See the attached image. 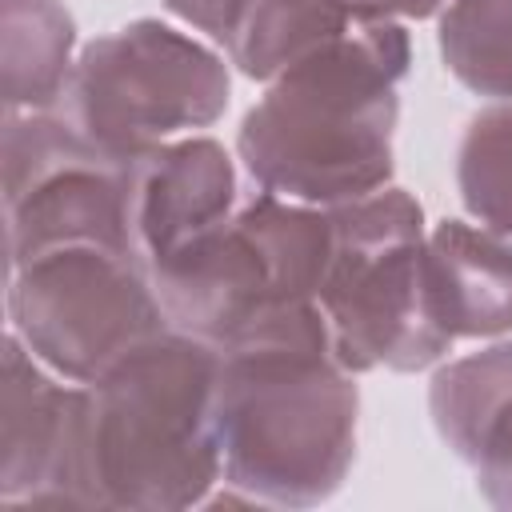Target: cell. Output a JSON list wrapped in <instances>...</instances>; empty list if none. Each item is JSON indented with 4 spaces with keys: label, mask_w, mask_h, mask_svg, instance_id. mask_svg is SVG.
Instances as JSON below:
<instances>
[{
    "label": "cell",
    "mask_w": 512,
    "mask_h": 512,
    "mask_svg": "<svg viewBox=\"0 0 512 512\" xmlns=\"http://www.w3.org/2000/svg\"><path fill=\"white\" fill-rule=\"evenodd\" d=\"M216 352L212 424L232 500L264 508L324 504L356 460L360 392L332 352L320 304Z\"/></svg>",
    "instance_id": "obj_1"
},
{
    "label": "cell",
    "mask_w": 512,
    "mask_h": 512,
    "mask_svg": "<svg viewBox=\"0 0 512 512\" xmlns=\"http://www.w3.org/2000/svg\"><path fill=\"white\" fill-rule=\"evenodd\" d=\"M408 60L412 44L396 20H352L280 72L236 132V156L256 188L316 208L388 188Z\"/></svg>",
    "instance_id": "obj_2"
},
{
    "label": "cell",
    "mask_w": 512,
    "mask_h": 512,
    "mask_svg": "<svg viewBox=\"0 0 512 512\" xmlns=\"http://www.w3.org/2000/svg\"><path fill=\"white\" fill-rule=\"evenodd\" d=\"M220 352L176 328L156 332L84 384V472L92 508L180 512L224 480L212 396Z\"/></svg>",
    "instance_id": "obj_3"
},
{
    "label": "cell",
    "mask_w": 512,
    "mask_h": 512,
    "mask_svg": "<svg viewBox=\"0 0 512 512\" xmlns=\"http://www.w3.org/2000/svg\"><path fill=\"white\" fill-rule=\"evenodd\" d=\"M328 256V208L260 192L148 276L168 328L228 348L272 320L316 308Z\"/></svg>",
    "instance_id": "obj_4"
},
{
    "label": "cell",
    "mask_w": 512,
    "mask_h": 512,
    "mask_svg": "<svg viewBox=\"0 0 512 512\" xmlns=\"http://www.w3.org/2000/svg\"><path fill=\"white\" fill-rule=\"evenodd\" d=\"M332 256L320 284L336 360L360 372H424L452 352L424 292V212L404 188L328 208Z\"/></svg>",
    "instance_id": "obj_5"
},
{
    "label": "cell",
    "mask_w": 512,
    "mask_h": 512,
    "mask_svg": "<svg viewBox=\"0 0 512 512\" xmlns=\"http://www.w3.org/2000/svg\"><path fill=\"white\" fill-rule=\"evenodd\" d=\"M224 56L160 20H132L80 48L60 116L100 152L128 164L140 152L196 136L228 108Z\"/></svg>",
    "instance_id": "obj_6"
},
{
    "label": "cell",
    "mask_w": 512,
    "mask_h": 512,
    "mask_svg": "<svg viewBox=\"0 0 512 512\" xmlns=\"http://www.w3.org/2000/svg\"><path fill=\"white\" fill-rule=\"evenodd\" d=\"M8 320L24 348L72 384H92L168 328L148 268L104 244L56 248L12 268Z\"/></svg>",
    "instance_id": "obj_7"
},
{
    "label": "cell",
    "mask_w": 512,
    "mask_h": 512,
    "mask_svg": "<svg viewBox=\"0 0 512 512\" xmlns=\"http://www.w3.org/2000/svg\"><path fill=\"white\" fill-rule=\"evenodd\" d=\"M128 164L100 152L52 112L4 116V248L8 272L72 244L128 248Z\"/></svg>",
    "instance_id": "obj_8"
},
{
    "label": "cell",
    "mask_w": 512,
    "mask_h": 512,
    "mask_svg": "<svg viewBox=\"0 0 512 512\" xmlns=\"http://www.w3.org/2000/svg\"><path fill=\"white\" fill-rule=\"evenodd\" d=\"M84 384L44 368L16 332L4 336L0 500L8 508H92L84 472Z\"/></svg>",
    "instance_id": "obj_9"
},
{
    "label": "cell",
    "mask_w": 512,
    "mask_h": 512,
    "mask_svg": "<svg viewBox=\"0 0 512 512\" xmlns=\"http://www.w3.org/2000/svg\"><path fill=\"white\" fill-rule=\"evenodd\" d=\"M236 212V164L212 136H180L128 160L124 228L132 256L156 272Z\"/></svg>",
    "instance_id": "obj_10"
},
{
    "label": "cell",
    "mask_w": 512,
    "mask_h": 512,
    "mask_svg": "<svg viewBox=\"0 0 512 512\" xmlns=\"http://www.w3.org/2000/svg\"><path fill=\"white\" fill-rule=\"evenodd\" d=\"M428 416L452 456L472 468L480 496L512 512V340L440 364Z\"/></svg>",
    "instance_id": "obj_11"
},
{
    "label": "cell",
    "mask_w": 512,
    "mask_h": 512,
    "mask_svg": "<svg viewBox=\"0 0 512 512\" xmlns=\"http://www.w3.org/2000/svg\"><path fill=\"white\" fill-rule=\"evenodd\" d=\"M432 320L452 336L512 332V240L464 220H440L424 240Z\"/></svg>",
    "instance_id": "obj_12"
},
{
    "label": "cell",
    "mask_w": 512,
    "mask_h": 512,
    "mask_svg": "<svg viewBox=\"0 0 512 512\" xmlns=\"http://www.w3.org/2000/svg\"><path fill=\"white\" fill-rule=\"evenodd\" d=\"M356 16L340 0H232L216 44H224L228 64L248 80L272 84L280 72L336 40Z\"/></svg>",
    "instance_id": "obj_13"
},
{
    "label": "cell",
    "mask_w": 512,
    "mask_h": 512,
    "mask_svg": "<svg viewBox=\"0 0 512 512\" xmlns=\"http://www.w3.org/2000/svg\"><path fill=\"white\" fill-rule=\"evenodd\" d=\"M76 20L64 0H0L4 116L48 112L72 76Z\"/></svg>",
    "instance_id": "obj_14"
},
{
    "label": "cell",
    "mask_w": 512,
    "mask_h": 512,
    "mask_svg": "<svg viewBox=\"0 0 512 512\" xmlns=\"http://www.w3.org/2000/svg\"><path fill=\"white\" fill-rule=\"evenodd\" d=\"M440 60L468 92L512 100V0H448Z\"/></svg>",
    "instance_id": "obj_15"
},
{
    "label": "cell",
    "mask_w": 512,
    "mask_h": 512,
    "mask_svg": "<svg viewBox=\"0 0 512 512\" xmlns=\"http://www.w3.org/2000/svg\"><path fill=\"white\" fill-rule=\"evenodd\" d=\"M456 192L472 220L512 240V100L468 120L456 148Z\"/></svg>",
    "instance_id": "obj_16"
},
{
    "label": "cell",
    "mask_w": 512,
    "mask_h": 512,
    "mask_svg": "<svg viewBox=\"0 0 512 512\" xmlns=\"http://www.w3.org/2000/svg\"><path fill=\"white\" fill-rule=\"evenodd\" d=\"M356 20H424L444 12L448 0H340Z\"/></svg>",
    "instance_id": "obj_17"
},
{
    "label": "cell",
    "mask_w": 512,
    "mask_h": 512,
    "mask_svg": "<svg viewBox=\"0 0 512 512\" xmlns=\"http://www.w3.org/2000/svg\"><path fill=\"white\" fill-rule=\"evenodd\" d=\"M228 4H232V0H164V8H168L172 16H180L184 24H192V28L208 32L212 40H216V36H220V28H224Z\"/></svg>",
    "instance_id": "obj_18"
}]
</instances>
